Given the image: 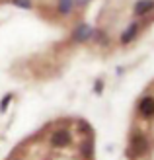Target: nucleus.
Returning <instances> with one entry per match:
<instances>
[{
  "label": "nucleus",
  "mask_w": 154,
  "mask_h": 160,
  "mask_svg": "<svg viewBox=\"0 0 154 160\" xmlns=\"http://www.w3.org/2000/svg\"><path fill=\"white\" fill-rule=\"evenodd\" d=\"M141 29H142V23L141 22H133V23H129V26L125 28V31L121 33V43L127 45V43H131L133 39H137V35L141 33Z\"/></svg>",
  "instance_id": "3"
},
{
  "label": "nucleus",
  "mask_w": 154,
  "mask_h": 160,
  "mask_svg": "<svg viewBox=\"0 0 154 160\" xmlns=\"http://www.w3.org/2000/svg\"><path fill=\"white\" fill-rule=\"evenodd\" d=\"M88 4V0H74V8L78 6V8H84Z\"/></svg>",
  "instance_id": "7"
},
{
  "label": "nucleus",
  "mask_w": 154,
  "mask_h": 160,
  "mask_svg": "<svg viewBox=\"0 0 154 160\" xmlns=\"http://www.w3.org/2000/svg\"><path fill=\"white\" fill-rule=\"evenodd\" d=\"M10 4H14L16 8H23V10H27V8H31V0H10Z\"/></svg>",
  "instance_id": "6"
},
{
  "label": "nucleus",
  "mask_w": 154,
  "mask_h": 160,
  "mask_svg": "<svg viewBox=\"0 0 154 160\" xmlns=\"http://www.w3.org/2000/svg\"><path fill=\"white\" fill-rule=\"evenodd\" d=\"M137 113H139L141 119L144 121H150L154 117V96L152 94H147L139 100V106H137Z\"/></svg>",
  "instance_id": "1"
},
{
  "label": "nucleus",
  "mask_w": 154,
  "mask_h": 160,
  "mask_svg": "<svg viewBox=\"0 0 154 160\" xmlns=\"http://www.w3.org/2000/svg\"><path fill=\"white\" fill-rule=\"evenodd\" d=\"M72 10H74V0H59L57 2V12L61 16H68Z\"/></svg>",
  "instance_id": "5"
},
{
  "label": "nucleus",
  "mask_w": 154,
  "mask_h": 160,
  "mask_svg": "<svg viewBox=\"0 0 154 160\" xmlns=\"http://www.w3.org/2000/svg\"><path fill=\"white\" fill-rule=\"evenodd\" d=\"M94 35V28H90L88 23H78L72 31V37L76 39V41H90Z\"/></svg>",
  "instance_id": "4"
},
{
  "label": "nucleus",
  "mask_w": 154,
  "mask_h": 160,
  "mask_svg": "<svg viewBox=\"0 0 154 160\" xmlns=\"http://www.w3.org/2000/svg\"><path fill=\"white\" fill-rule=\"evenodd\" d=\"M154 10V0H137V4L133 8V14H135V18H147V16H150Z\"/></svg>",
  "instance_id": "2"
}]
</instances>
